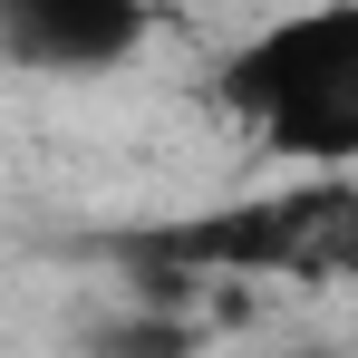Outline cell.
Masks as SVG:
<instances>
[{
	"instance_id": "cell-2",
	"label": "cell",
	"mask_w": 358,
	"mask_h": 358,
	"mask_svg": "<svg viewBox=\"0 0 358 358\" xmlns=\"http://www.w3.org/2000/svg\"><path fill=\"white\" fill-rule=\"evenodd\" d=\"M136 262H165L184 281H358V184L310 175L291 194H242L223 213H194L136 242Z\"/></svg>"
},
{
	"instance_id": "cell-4",
	"label": "cell",
	"mask_w": 358,
	"mask_h": 358,
	"mask_svg": "<svg viewBox=\"0 0 358 358\" xmlns=\"http://www.w3.org/2000/svg\"><path fill=\"white\" fill-rule=\"evenodd\" d=\"M184 349H194V320H165V310L117 320V329L97 339V358H184Z\"/></svg>"
},
{
	"instance_id": "cell-3",
	"label": "cell",
	"mask_w": 358,
	"mask_h": 358,
	"mask_svg": "<svg viewBox=\"0 0 358 358\" xmlns=\"http://www.w3.org/2000/svg\"><path fill=\"white\" fill-rule=\"evenodd\" d=\"M145 49V0H0V59L49 78H107Z\"/></svg>"
},
{
	"instance_id": "cell-1",
	"label": "cell",
	"mask_w": 358,
	"mask_h": 358,
	"mask_svg": "<svg viewBox=\"0 0 358 358\" xmlns=\"http://www.w3.org/2000/svg\"><path fill=\"white\" fill-rule=\"evenodd\" d=\"M213 97L310 175L358 165V0H310L262 39H242Z\"/></svg>"
}]
</instances>
